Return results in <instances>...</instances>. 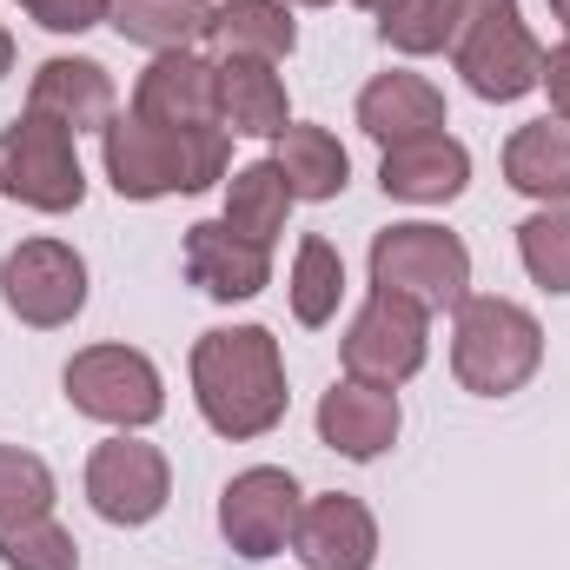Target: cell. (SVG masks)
I'll return each mask as SVG.
<instances>
[{
    "mask_svg": "<svg viewBox=\"0 0 570 570\" xmlns=\"http://www.w3.org/2000/svg\"><path fill=\"white\" fill-rule=\"evenodd\" d=\"M193 385H199V412L219 438H259L285 419V372L279 345L259 325L239 332H206L193 352Z\"/></svg>",
    "mask_w": 570,
    "mask_h": 570,
    "instance_id": "obj_1",
    "label": "cell"
},
{
    "mask_svg": "<svg viewBox=\"0 0 570 570\" xmlns=\"http://www.w3.org/2000/svg\"><path fill=\"white\" fill-rule=\"evenodd\" d=\"M226 166V134L219 127H153V120H114L107 127V173L127 199H159V193H199Z\"/></svg>",
    "mask_w": 570,
    "mask_h": 570,
    "instance_id": "obj_2",
    "label": "cell"
},
{
    "mask_svg": "<svg viewBox=\"0 0 570 570\" xmlns=\"http://www.w3.org/2000/svg\"><path fill=\"white\" fill-rule=\"evenodd\" d=\"M544 358V332L524 305L511 298H464L458 305V345H451V365L471 392L484 399H504L518 392Z\"/></svg>",
    "mask_w": 570,
    "mask_h": 570,
    "instance_id": "obj_3",
    "label": "cell"
},
{
    "mask_svg": "<svg viewBox=\"0 0 570 570\" xmlns=\"http://www.w3.org/2000/svg\"><path fill=\"white\" fill-rule=\"evenodd\" d=\"M458 73L484 100H518L544 80V53L518 20V0H471L464 33H458Z\"/></svg>",
    "mask_w": 570,
    "mask_h": 570,
    "instance_id": "obj_4",
    "label": "cell"
},
{
    "mask_svg": "<svg viewBox=\"0 0 570 570\" xmlns=\"http://www.w3.org/2000/svg\"><path fill=\"white\" fill-rule=\"evenodd\" d=\"M372 285L399 292L425 312H444V305H464L471 253L444 226H392V233L372 239Z\"/></svg>",
    "mask_w": 570,
    "mask_h": 570,
    "instance_id": "obj_5",
    "label": "cell"
},
{
    "mask_svg": "<svg viewBox=\"0 0 570 570\" xmlns=\"http://www.w3.org/2000/svg\"><path fill=\"white\" fill-rule=\"evenodd\" d=\"M0 193L7 199H27L40 213L80 206L87 179H80V159H73V134L60 120H47V114H27L0 140Z\"/></svg>",
    "mask_w": 570,
    "mask_h": 570,
    "instance_id": "obj_6",
    "label": "cell"
},
{
    "mask_svg": "<svg viewBox=\"0 0 570 570\" xmlns=\"http://www.w3.org/2000/svg\"><path fill=\"white\" fill-rule=\"evenodd\" d=\"M67 399L73 412L87 419H107V425H153L159 419V372L146 352H127V345H94L67 365Z\"/></svg>",
    "mask_w": 570,
    "mask_h": 570,
    "instance_id": "obj_7",
    "label": "cell"
},
{
    "mask_svg": "<svg viewBox=\"0 0 570 570\" xmlns=\"http://www.w3.org/2000/svg\"><path fill=\"white\" fill-rule=\"evenodd\" d=\"M425 365V305L399 298V292H372V305L352 318L345 332V372L358 385H405Z\"/></svg>",
    "mask_w": 570,
    "mask_h": 570,
    "instance_id": "obj_8",
    "label": "cell"
},
{
    "mask_svg": "<svg viewBox=\"0 0 570 570\" xmlns=\"http://www.w3.org/2000/svg\"><path fill=\"white\" fill-rule=\"evenodd\" d=\"M0 292H7V305H13L27 325H67V318L80 312V298H87V266H80V253L60 246V239H27V246L7 253Z\"/></svg>",
    "mask_w": 570,
    "mask_h": 570,
    "instance_id": "obj_9",
    "label": "cell"
},
{
    "mask_svg": "<svg viewBox=\"0 0 570 570\" xmlns=\"http://www.w3.org/2000/svg\"><path fill=\"white\" fill-rule=\"evenodd\" d=\"M292 524H298V484H292V471H273V464L239 471L226 484V498H219V531L233 538L239 558H273V551H285Z\"/></svg>",
    "mask_w": 570,
    "mask_h": 570,
    "instance_id": "obj_10",
    "label": "cell"
},
{
    "mask_svg": "<svg viewBox=\"0 0 570 570\" xmlns=\"http://www.w3.org/2000/svg\"><path fill=\"white\" fill-rule=\"evenodd\" d=\"M87 498L107 524H146L166 504V458L140 438H114L87 464Z\"/></svg>",
    "mask_w": 570,
    "mask_h": 570,
    "instance_id": "obj_11",
    "label": "cell"
},
{
    "mask_svg": "<svg viewBox=\"0 0 570 570\" xmlns=\"http://www.w3.org/2000/svg\"><path fill=\"white\" fill-rule=\"evenodd\" d=\"M292 551H298V564L305 570H372V558H379L372 511H365L358 498L332 491V498H318V504L298 511V524H292Z\"/></svg>",
    "mask_w": 570,
    "mask_h": 570,
    "instance_id": "obj_12",
    "label": "cell"
},
{
    "mask_svg": "<svg viewBox=\"0 0 570 570\" xmlns=\"http://www.w3.org/2000/svg\"><path fill=\"white\" fill-rule=\"evenodd\" d=\"M134 114L153 127H213L219 120V80L199 53L173 47L146 67L140 94H134Z\"/></svg>",
    "mask_w": 570,
    "mask_h": 570,
    "instance_id": "obj_13",
    "label": "cell"
},
{
    "mask_svg": "<svg viewBox=\"0 0 570 570\" xmlns=\"http://www.w3.org/2000/svg\"><path fill=\"white\" fill-rule=\"evenodd\" d=\"M186 273L199 292H213V298H253L266 273H273V259H266V246L259 239H246V233H233L226 219L219 226H193V239H186Z\"/></svg>",
    "mask_w": 570,
    "mask_h": 570,
    "instance_id": "obj_14",
    "label": "cell"
},
{
    "mask_svg": "<svg viewBox=\"0 0 570 570\" xmlns=\"http://www.w3.org/2000/svg\"><path fill=\"white\" fill-rule=\"evenodd\" d=\"M318 431H325V444L345 451V458H379V451L399 438V399H392L385 385H358V379H345V385L325 392V405H318Z\"/></svg>",
    "mask_w": 570,
    "mask_h": 570,
    "instance_id": "obj_15",
    "label": "cell"
},
{
    "mask_svg": "<svg viewBox=\"0 0 570 570\" xmlns=\"http://www.w3.org/2000/svg\"><path fill=\"white\" fill-rule=\"evenodd\" d=\"M385 193L392 199H458L464 193V179H471V153L458 140H444V134H425V140H399L385 146Z\"/></svg>",
    "mask_w": 570,
    "mask_h": 570,
    "instance_id": "obj_16",
    "label": "cell"
},
{
    "mask_svg": "<svg viewBox=\"0 0 570 570\" xmlns=\"http://www.w3.org/2000/svg\"><path fill=\"white\" fill-rule=\"evenodd\" d=\"M358 127L385 146L425 140V134H444V100L419 73H385V80H372L358 94Z\"/></svg>",
    "mask_w": 570,
    "mask_h": 570,
    "instance_id": "obj_17",
    "label": "cell"
},
{
    "mask_svg": "<svg viewBox=\"0 0 570 570\" xmlns=\"http://www.w3.org/2000/svg\"><path fill=\"white\" fill-rule=\"evenodd\" d=\"M27 114H47V120H60L67 134L107 127L114 87H107V73H100L94 60H47V67L33 73V107H27Z\"/></svg>",
    "mask_w": 570,
    "mask_h": 570,
    "instance_id": "obj_18",
    "label": "cell"
},
{
    "mask_svg": "<svg viewBox=\"0 0 570 570\" xmlns=\"http://www.w3.org/2000/svg\"><path fill=\"white\" fill-rule=\"evenodd\" d=\"M504 173H511L518 193L564 206L570 199V120H538V127H524L518 140L504 146Z\"/></svg>",
    "mask_w": 570,
    "mask_h": 570,
    "instance_id": "obj_19",
    "label": "cell"
},
{
    "mask_svg": "<svg viewBox=\"0 0 570 570\" xmlns=\"http://www.w3.org/2000/svg\"><path fill=\"white\" fill-rule=\"evenodd\" d=\"M219 80V120L233 134H285V87L266 73V60H226L213 67Z\"/></svg>",
    "mask_w": 570,
    "mask_h": 570,
    "instance_id": "obj_20",
    "label": "cell"
},
{
    "mask_svg": "<svg viewBox=\"0 0 570 570\" xmlns=\"http://www.w3.org/2000/svg\"><path fill=\"white\" fill-rule=\"evenodd\" d=\"M292 186V199H332L345 193V146L332 140L325 127H285L279 134V159H273Z\"/></svg>",
    "mask_w": 570,
    "mask_h": 570,
    "instance_id": "obj_21",
    "label": "cell"
},
{
    "mask_svg": "<svg viewBox=\"0 0 570 570\" xmlns=\"http://www.w3.org/2000/svg\"><path fill=\"white\" fill-rule=\"evenodd\" d=\"M100 20H114V27H120L127 40H140V47L173 53V47H186L193 33L213 27V7H206V0H107Z\"/></svg>",
    "mask_w": 570,
    "mask_h": 570,
    "instance_id": "obj_22",
    "label": "cell"
},
{
    "mask_svg": "<svg viewBox=\"0 0 570 570\" xmlns=\"http://www.w3.org/2000/svg\"><path fill=\"white\" fill-rule=\"evenodd\" d=\"M206 33L226 53H239V60H279V53H292V13L279 0H226Z\"/></svg>",
    "mask_w": 570,
    "mask_h": 570,
    "instance_id": "obj_23",
    "label": "cell"
},
{
    "mask_svg": "<svg viewBox=\"0 0 570 570\" xmlns=\"http://www.w3.org/2000/svg\"><path fill=\"white\" fill-rule=\"evenodd\" d=\"M285 206H292V186H285V173L273 166V159H259V166L233 173L226 226H233V233H246V239H259V246H273V233L285 226Z\"/></svg>",
    "mask_w": 570,
    "mask_h": 570,
    "instance_id": "obj_24",
    "label": "cell"
},
{
    "mask_svg": "<svg viewBox=\"0 0 570 570\" xmlns=\"http://www.w3.org/2000/svg\"><path fill=\"white\" fill-rule=\"evenodd\" d=\"M464 13H471V0H385L379 33L399 53H438V47H458Z\"/></svg>",
    "mask_w": 570,
    "mask_h": 570,
    "instance_id": "obj_25",
    "label": "cell"
},
{
    "mask_svg": "<svg viewBox=\"0 0 570 570\" xmlns=\"http://www.w3.org/2000/svg\"><path fill=\"white\" fill-rule=\"evenodd\" d=\"M338 292H345V259L325 239H305L298 266H292V312H298V325H325L338 312Z\"/></svg>",
    "mask_w": 570,
    "mask_h": 570,
    "instance_id": "obj_26",
    "label": "cell"
},
{
    "mask_svg": "<svg viewBox=\"0 0 570 570\" xmlns=\"http://www.w3.org/2000/svg\"><path fill=\"white\" fill-rule=\"evenodd\" d=\"M518 246H524V266L544 292H570V206H544L518 226Z\"/></svg>",
    "mask_w": 570,
    "mask_h": 570,
    "instance_id": "obj_27",
    "label": "cell"
},
{
    "mask_svg": "<svg viewBox=\"0 0 570 570\" xmlns=\"http://www.w3.org/2000/svg\"><path fill=\"white\" fill-rule=\"evenodd\" d=\"M0 558L13 570H73L80 564V551H73V538L40 511V518H20V524H0Z\"/></svg>",
    "mask_w": 570,
    "mask_h": 570,
    "instance_id": "obj_28",
    "label": "cell"
},
{
    "mask_svg": "<svg viewBox=\"0 0 570 570\" xmlns=\"http://www.w3.org/2000/svg\"><path fill=\"white\" fill-rule=\"evenodd\" d=\"M47 504H53V471H47L33 451H13V444H0V524L40 518Z\"/></svg>",
    "mask_w": 570,
    "mask_h": 570,
    "instance_id": "obj_29",
    "label": "cell"
},
{
    "mask_svg": "<svg viewBox=\"0 0 570 570\" xmlns=\"http://www.w3.org/2000/svg\"><path fill=\"white\" fill-rule=\"evenodd\" d=\"M27 7H33V20L53 27V33H80V27H94V20L107 13V0H27Z\"/></svg>",
    "mask_w": 570,
    "mask_h": 570,
    "instance_id": "obj_30",
    "label": "cell"
},
{
    "mask_svg": "<svg viewBox=\"0 0 570 570\" xmlns=\"http://www.w3.org/2000/svg\"><path fill=\"white\" fill-rule=\"evenodd\" d=\"M544 87H551V107L570 120V40L558 53H544Z\"/></svg>",
    "mask_w": 570,
    "mask_h": 570,
    "instance_id": "obj_31",
    "label": "cell"
},
{
    "mask_svg": "<svg viewBox=\"0 0 570 570\" xmlns=\"http://www.w3.org/2000/svg\"><path fill=\"white\" fill-rule=\"evenodd\" d=\"M551 13H558V27L570 33V0H551Z\"/></svg>",
    "mask_w": 570,
    "mask_h": 570,
    "instance_id": "obj_32",
    "label": "cell"
},
{
    "mask_svg": "<svg viewBox=\"0 0 570 570\" xmlns=\"http://www.w3.org/2000/svg\"><path fill=\"white\" fill-rule=\"evenodd\" d=\"M7 60H13V47H7V33H0V73H7Z\"/></svg>",
    "mask_w": 570,
    "mask_h": 570,
    "instance_id": "obj_33",
    "label": "cell"
},
{
    "mask_svg": "<svg viewBox=\"0 0 570 570\" xmlns=\"http://www.w3.org/2000/svg\"><path fill=\"white\" fill-rule=\"evenodd\" d=\"M372 7H385V0H372Z\"/></svg>",
    "mask_w": 570,
    "mask_h": 570,
    "instance_id": "obj_34",
    "label": "cell"
}]
</instances>
